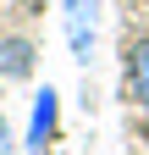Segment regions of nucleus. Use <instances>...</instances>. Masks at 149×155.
<instances>
[{"mask_svg": "<svg viewBox=\"0 0 149 155\" xmlns=\"http://www.w3.org/2000/svg\"><path fill=\"white\" fill-rule=\"evenodd\" d=\"M61 6H66V50L78 67H88L94 45H100V6L105 0H61Z\"/></svg>", "mask_w": 149, "mask_h": 155, "instance_id": "obj_1", "label": "nucleus"}, {"mask_svg": "<svg viewBox=\"0 0 149 155\" xmlns=\"http://www.w3.org/2000/svg\"><path fill=\"white\" fill-rule=\"evenodd\" d=\"M55 116H61V94H55L50 83L39 89V94H33V116H28V150H44L50 139H55Z\"/></svg>", "mask_w": 149, "mask_h": 155, "instance_id": "obj_2", "label": "nucleus"}, {"mask_svg": "<svg viewBox=\"0 0 149 155\" xmlns=\"http://www.w3.org/2000/svg\"><path fill=\"white\" fill-rule=\"evenodd\" d=\"M127 83H133V100L149 111V39H138L127 50Z\"/></svg>", "mask_w": 149, "mask_h": 155, "instance_id": "obj_3", "label": "nucleus"}, {"mask_svg": "<svg viewBox=\"0 0 149 155\" xmlns=\"http://www.w3.org/2000/svg\"><path fill=\"white\" fill-rule=\"evenodd\" d=\"M28 45H6V72H28Z\"/></svg>", "mask_w": 149, "mask_h": 155, "instance_id": "obj_4", "label": "nucleus"}, {"mask_svg": "<svg viewBox=\"0 0 149 155\" xmlns=\"http://www.w3.org/2000/svg\"><path fill=\"white\" fill-rule=\"evenodd\" d=\"M17 144H11V122H6V111H0V155H11Z\"/></svg>", "mask_w": 149, "mask_h": 155, "instance_id": "obj_5", "label": "nucleus"}]
</instances>
